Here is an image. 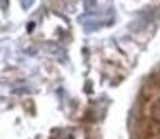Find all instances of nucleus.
I'll list each match as a JSON object with an SVG mask.
<instances>
[{"mask_svg":"<svg viewBox=\"0 0 160 139\" xmlns=\"http://www.w3.org/2000/svg\"><path fill=\"white\" fill-rule=\"evenodd\" d=\"M152 113H153V117H155V120L160 122V100L155 101V105H153V108H152Z\"/></svg>","mask_w":160,"mask_h":139,"instance_id":"obj_1","label":"nucleus"}]
</instances>
